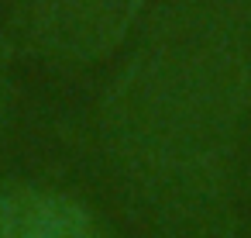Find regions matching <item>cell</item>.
<instances>
[{"instance_id": "1", "label": "cell", "mask_w": 251, "mask_h": 238, "mask_svg": "<svg viewBox=\"0 0 251 238\" xmlns=\"http://www.w3.org/2000/svg\"><path fill=\"white\" fill-rule=\"evenodd\" d=\"M251 0H165L97 111L110 190L148 238H241Z\"/></svg>"}, {"instance_id": "2", "label": "cell", "mask_w": 251, "mask_h": 238, "mask_svg": "<svg viewBox=\"0 0 251 238\" xmlns=\"http://www.w3.org/2000/svg\"><path fill=\"white\" fill-rule=\"evenodd\" d=\"M141 11L145 0H14L11 45L55 69L93 66L127 42Z\"/></svg>"}, {"instance_id": "3", "label": "cell", "mask_w": 251, "mask_h": 238, "mask_svg": "<svg viewBox=\"0 0 251 238\" xmlns=\"http://www.w3.org/2000/svg\"><path fill=\"white\" fill-rule=\"evenodd\" d=\"M0 238H124L86 200L25 179L0 183Z\"/></svg>"}, {"instance_id": "4", "label": "cell", "mask_w": 251, "mask_h": 238, "mask_svg": "<svg viewBox=\"0 0 251 238\" xmlns=\"http://www.w3.org/2000/svg\"><path fill=\"white\" fill-rule=\"evenodd\" d=\"M14 114V45L0 35V142H4Z\"/></svg>"}, {"instance_id": "5", "label": "cell", "mask_w": 251, "mask_h": 238, "mask_svg": "<svg viewBox=\"0 0 251 238\" xmlns=\"http://www.w3.org/2000/svg\"><path fill=\"white\" fill-rule=\"evenodd\" d=\"M244 193L251 197V152H248V179H244Z\"/></svg>"}]
</instances>
